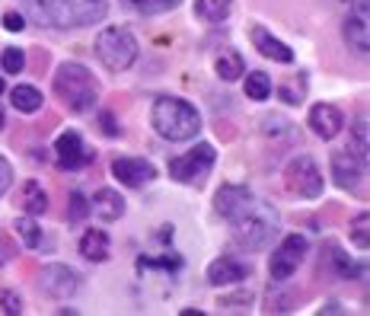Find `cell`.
Returning <instances> with one entry per match:
<instances>
[{"label": "cell", "instance_id": "d6986e66", "mask_svg": "<svg viewBox=\"0 0 370 316\" xmlns=\"http://www.w3.org/2000/svg\"><path fill=\"white\" fill-rule=\"evenodd\" d=\"M249 189L246 186H224L217 192V198H214V208H217V214H224V217H230V214L236 211V208L243 205V201L249 198Z\"/></svg>", "mask_w": 370, "mask_h": 316}, {"label": "cell", "instance_id": "e575fe53", "mask_svg": "<svg viewBox=\"0 0 370 316\" xmlns=\"http://www.w3.org/2000/svg\"><path fill=\"white\" fill-rule=\"evenodd\" d=\"M4 26H7L10 32H23V29H26V20H23L20 13H7L4 16Z\"/></svg>", "mask_w": 370, "mask_h": 316}, {"label": "cell", "instance_id": "8fae6325", "mask_svg": "<svg viewBox=\"0 0 370 316\" xmlns=\"http://www.w3.org/2000/svg\"><path fill=\"white\" fill-rule=\"evenodd\" d=\"M42 288L49 291L51 297H58V301H68V297L77 294L80 278H77V272L68 265H45V272H42Z\"/></svg>", "mask_w": 370, "mask_h": 316}, {"label": "cell", "instance_id": "8992f818", "mask_svg": "<svg viewBox=\"0 0 370 316\" xmlns=\"http://www.w3.org/2000/svg\"><path fill=\"white\" fill-rule=\"evenodd\" d=\"M284 186L297 198H319L322 189H326V179H322L319 166L313 163V157L300 153V157H294L284 166Z\"/></svg>", "mask_w": 370, "mask_h": 316}, {"label": "cell", "instance_id": "ac0fdd59", "mask_svg": "<svg viewBox=\"0 0 370 316\" xmlns=\"http://www.w3.org/2000/svg\"><path fill=\"white\" fill-rule=\"evenodd\" d=\"M80 255L89 262L109 259V236H106V230H87V234L80 236Z\"/></svg>", "mask_w": 370, "mask_h": 316}, {"label": "cell", "instance_id": "277c9868", "mask_svg": "<svg viewBox=\"0 0 370 316\" xmlns=\"http://www.w3.org/2000/svg\"><path fill=\"white\" fill-rule=\"evenodd\" d=\"M55 96L68 106L70 112H89L96 106V96H99V83L96 77L89 74V68L77 61H68L58 68L55 74Z\"/></svg>", "mask_w": 370, "mask_h": 316}, {"label": "cell", "instance_id": "836d02e7", "mask_svg": "<svg viewBox=\"0 0 370 316\" xmlns=\"http://www.w3.org/2000/svg\"><path fill=\"white\" fill-rule=\"evenodd\" d=\"M141 265H160V268H179V265H182V259H179V255L176 253H166L163 255V259H151V262H141Z\"/></svg>", "mask_w": 370, "mask_h": 316}, {"label": "cell", "instance_id": "60d3db41", "mask_svg": "<svg viewBox=\"0 0 370 316\" xmlns=\"http://www.w3.org/2000/svg\"><path fill=\"white\" fill-rule=\"evenodd\" d=\"M0 125H4V115H0Z\"/></svg>", "mask_w": 370, "mask_h": 316}, {"label": "cell", "instance_id": "ffe728a7", "mask_svg": "<svg viewBox=\"0 0 370 316\" xmlns=\"http://www.w3.org/2000/svg\"><path fill=\"white\" fill-rule=\"evenodd\" d=\"M23 211L32 214V217L49 211V195H45V189H42L35 179H29L26 186H23Z\"/></svg>", "mask_w": 370, "mask_h": 316}, {"label": "cell", "instance_id": "484cf974", "mask_svg": "<svg viewBox=\"0 0 370 316\" xmlns=\"http://www.w3.org/2000/svg\"><path fill=\"white\" fill-rule=\"evenodd\" d=\"M16 234H20V240L26 243L29 249H39L42 246V230H39V224H35L32 214H26V217L16 220Z\"/></svg>", "mask_w": 370, "mask_h": 316}, {"label": "cell", "instance_id": "9a60e30c", "mask_svg": "<svg viewBox=\"0 0 370 316\" xmlns=\"http://www.w3.org/2000/svg\"><path fill=\"white\" fill-rule=\"evenodd\" d=\"M310 128H313L316 138L332 141L338 131L345 128V115L336 109V106L319 103V106H313V109H310Z\"/></svg>", "mask_w": 370, "mask_h": 316}, {"label": "cell", "instance_id": "cb8c5ba5", "mask_svg": "<svg viewBox=\"0 0 370 316\" xmlns=\"http://www.w3.org/2000/svg\"><path fill=\"white\" fill-rule=\"evenodd\" d=\"M230 0H198L195 4V13H201L205 20H211V23H224L227 16H230Z\"/></svg>", "mask_w": 370, "mask_h": 316}, {"label": "cell", "instance_id": "8d00e7d4", "mask_svg": "<svg viewBox=\"0 0 370 316\" xmlns=\"http://www.w3.org/2000/svg\"><path fill=\"white\" fill-rule=\"evenodd\" d=\"M170 236H172V227H160V234H157V240H170Z\"/></svg>", "mask_w": 370, "mask_h": 316}, {"label": "cell", "instance_id": "f1b7e54d", "mask_svg": "<svg viewBox=\"0 0 370 316\" xmlns=\"http://www.w3.org/2000/svg\"><path fill=\"white\" fill-rule=\"evenodd\" d=\"M0 68L7 70V74H20V70L26 68V55H23L20 49H4V55H0Z\"/></svg>", "mask_w": 370, "mask_h": 316}, {"label": "cell", "instance_id": "30bf717a", "mask_svg": "<svg viewBox=\"0 0 370 316\" xmlns=\"http://www.w3.org/2000/svg\"><path fill=\"white\" fill-rule=\"evenodd\" d=\"M55 153L61 170H77V166H87L93 160V151L83 144V138L77 131H64L61 138L55 141Z\"/></svg>", "mask_w": 370, "mask_h": 316}, {"label": "cell", "instance_id": "3957f363", "mask_svg": "<svg viewBox=\"0 0 370 316\" xmlns=\"http://www.w3.org/2000/svg\"><path fill=\"white\" fill-rule=\"evenodd\" d=\"M151 122H153L160 138H166V141H189V138H195L201 128L198 109L179 96L157 99V103H153V112H151Z\"/></svg>", "mask_w": 370, "mask_h": 316}, {"label": "cell", "instance_id": "1f68e13d", "mask_svg": "<svg viewBox=\"0 0 370 316\" xmlns=\"http://www.w3.org/2000/svg\"><path fill=\"white\" fill-rule=\"evenodd\" d=\"M10 182H13V166L7 157H0V195L10 189Z\"/></svg>", "mask_w": 370, "mask_h": 316}, {"label": "cell", "instance_id": "83f0119b", "mask_svg": "<svg viewBox=\"0 0 370 316\" xmlns=\"http://www.w3.org/2000/svg\"><path fill=\"white\" fill-rule=\"evenodd\" d=\"M367 227H370V214H367V211H361L355 220H351V243H355L357 249H367V246H370Z\"/></svg>", "mask_w": 370, "mask_h": 316}, {"label": "cell", "instance_id": "7c38bea8", "mask_svg": "<svg viewBox=\"0 0 370 316\" xmlns=\"http://www.w3.org/2000/svg\"><path fill=\"white\" fill-rule=\"evenodd\" d=\"M112 176H115L122 186L137 189V186H144V182H151V179L157 176V170H153V163H147V160H141V157H118L115 163H112Z\"/></svg>", "mask_w": 370, "mask_h": 316}, {"label": "cell", "instance_id": "f546056e", "mask_svg": "<svg viewBox=\"0 0 370 316\" xmlns=\"http://www.w3.org/2000/svg\"><path fill=\"white\" fill-rule=\"evenodd\" d=\"M87 214H89V201L83 198L80 192H74V195H70V205H68V217L70 220H83Z\"/></svg>", "mask_w": 370, "mask_h": 316}, {"label": "cell", "instance_id": "52a82bcc", "mask_svg": "<svg viewBox=\"0 0 370 316\" xmlns=\"http://www.w3.org/2000/svg\"><path fill=\"white\" fill-rule=\"evenodd\" d=\"M211 166H214V147L211 144H198L189 153H182V157L172 160L170 176L176 179V182H201V179L211 172Z\"/></svg>", "mask_w": 370, "mask_h": 316}, {"label": "cell", "instance_id": "4dcf8cb0", "mask_svg": "<svg viewBox=\"0 0 370 316\" xmlns=\"http://www.w3.org/2000/svg\"><path fill=\"white\" fill-rule=\"evenodd\" d=\"M355 138H357V157L361 160H367V118H357V125H355Z\"/></svg>", "mask_w": 370, "mask_h": 316}, {"label": "cell", "instance_id": "e0dca14e", "mask_svg": "<svg viewBox=\"0 0 370 316\" xmlns=\"http://www.w3.org/2000/svg\"><path fill=\"white\" fill-rule=\"evenodd\" d=\"M253 42H255V49H259L265 58H272V61H281V64L294 61V51H291L284 42L274 39L265 26H253Z\"/></svg>", "mask_w": 370, "mask_h": 316}, {"label": "cell", "instance_id": "4fadbf2b", "mask_svg": "<svg viewBox=\"0 0 370 316\" xmlns=\"http://www.w3.org/2000/svg\"><path fill=\"white\" fill-rule=\"evenodd\" d=\"M332 179L342 189H357L364 179V160L355 151H336L332 153Z\"/></svg>", "mask_w": 370, "mask_h": 316}, {"label": "cell", "instance_id": "2e32d148", "mask_svg": "<svg viewBox=\"0 0 370 316\" xmlns=\"http://www.w3.org/2000/svg\"><path fill=\"white\" fill-rule=\"evenodd\" d=\"M89 211L96 214L99 220H118L125 214V198L115 192V189H99L93 198H89Z\"/></svg>", "mask_w": 370, "mask_h": 316}, {"label": "cell", "instance_id": "5b68a950", "mask_svg": "<svg viewBox=\"0 0 370 316\" xmlns=\"http://www.w3.org/2000/svg\"><path fill=\"white\" fill-rule=\"evenodd\" d=\"M96 55L109 70H125L137 58V42L128 29L122 26H106L96 35Z\"/></svg>", "mask_w": 370, "mask_h": 316}, {"label": "cell", "instance_id": "603a6c76", "mask_svg": "<svg viewBox=\"0 0 370 316\" xmlns=\"http://www.w3.org/2000/svg\"><path fill=\"white\" fill-rule=\"evenodd\" d=\"M128 10L134 13H144V16H157V13H166V10H176L182 0H122Z\"/></svg>", "mask_w": 370, "mask_h": 316}, {"label": "cell", "instance_id": "7402d4cb", "mask_svg": "<svg viewBox=\"0 0 370 316\" xmlns=\"http://www.w3.org/2000/svg\"><path fill=\"white\" fill-rule=\"evenodd\" d=\"M10 99H13V109L26 112V115H32V112L42 109V93L35 87H26V83H20V87L10 93Z\"/></svg>", "mask_w": 370, "mask_h": 316}, {"label": "cell", "instance_id": "44dd1931", "mask_svg": "<svg viewBox=\"0 0 370 316\" xmlns=\"http://www.w3.org/2000/svg\"><path fill=\"white\" fill-rule=\"evenodd\" d=\"M217 77L224 83H230V80H240V77H246V61H243V55L240 51H224V55L217 58Z\"/></svg>", "mask_w": 370, "mask_h": 316}, {"label": "cell", "instance_id": "d4e9b609", "mask_svg": "<svg viewBox=\"0 0 370 316\" xmlns=\"http://www.w3.org/2000/svg\"><path fill=\"white\" fill-rule=\"evenodd\" d=\"M246 96L255 99V103H262V99L272 96V80H268V74L253 70V74L246 77Z\"/></svg>", "mask_w": 370, "mask_h": 316}, {"label": "cell", "instance_id": "5bb4252c", "mask_svg": "<svg viewBox=\"0 0 370 316\" xmlns=\"http://www.w3.org/2000/svg\"><path fill=\"white\" fill-rule=\"evenodd\" d=\"M249 272H253V268H249L246 262L224 255V259H214L211 265H208V282L217 284V288H227V284H240V282H246Z\"/></svg>", "mask_w": 370, "mask_h": 316}, {"label": "cell", "instance_id": "ab89813d", "mask_svg": "<svg viewBox=\"0 0 370 316\" xmlns=\"http://www.w3.org/2000/svg\"><path fill=\"white\" fill-rule=\"evenodd\" d=\"M345 4H355V0H345Z\"/></svg>", "mask_w": 370, "mask_h": 316}, {"label": "cell", "instance_id": "f35d334b", "mask_svg": "<svg viewBox=\"0 0 370 316\" xmlns=\"http://www.w3.org/2000/svg\"><path fill=\"white\" fill-rule=\"evenodd\" d=\"M0 93H4V77H0Z\"/></svg>", "mask_w": 370, "mask_h": 316}, {"label": "cell", "instance_id": "d590c367", "mask_svg": "<svg viewBox=\"0 0 370 316\" xmlns=\"http://www.w3.org/2000/svg\"><path fill=\"white\" fill-rule=\"evenodd\" d=\"M99 122H103V131L109 134V138H118V125H115V118H112L109 112H103V115H99Z\"/></svg>", "mask_w": 370, "mask_h": 316}, {"label": "cell", "instance_id": "ba28073f", "mask_svg": "<svg viewBox=\"0 0 370 316\" xmlns=\"http://www.w3.org/2000/svg\"><path fill=\"white\" fill-rule=\"evenodd\" d=\"M303 255H307V236H300V234L284 236L281 246L274 249V255H272V278L274 282H288V278L297 272V265L303 262Z\"/></svg>", "mask_w": 370, "mask_h": 316}, {"label": "cell", "instance_id": "4316f807", "mask_svg": "<svg viewBox=\"0 0 370 316\" xmlns=\"http://www.w3.org/2000/svg\"><path fill=\"white\" fill-rule=\"evenodd\" d=\"M329 249H332V265H336L338 275H342V278H357V275H361V265H357L351 255H345L342 249L336 246V243H332Z\"/></svg>", "mask_w": 370, "mask_h": 316}, {"label": "cell", "instance_id": "d6a6232c", "mask_svg": "<svg viewBox=\"0 0 370 316\" xmlns=\"http://www.w3.org/2000/svg\"><path fill=\"white\" fill-rule=\"evenodd\" d=\"M0 303H4V313H13V316L23 313V301L13 294V291H7V294L0 297Z\"/></svg>", "mask_w": 370, "mask_h": 316}, {"label": "cell", "instance_id": "74e56055", "mask_svg": "<svg viewBox=\"0 0 370 316\" xmlns=\"http://www.w3.org/2000/svg\"><path fill=\"white\" fill-rule=\"evenodd\" d=\"M0 265H4V246H0Z\"/></svg>", "mask_w": 370, "mask_h": 316}, {"label": "cell", "instance_id": "9c48e42d", "mask_svg": "<svg viewBox=\"0 0 370 316\" xmlns=\"http://www.w3.org/2000/svg\"><path fill=\"white\" fill-rule=\"evenodd\" d=\"M345 45H348L355 55H367L370 51V29H367V0H355L351 4V13L345 20Z\"/></svg>", "mask_w": 370, "mask_h": 316}, {"label": "cell", "instance_id": "6da1fadb", "mask_svg": "<svg viewBox=\"0 0 370 316\" xmlns=\"http://www.w3.org/2000/svg\"><path fill=\"white\" fill-rule=\"evenodd\" d=\"M26 10L51 29H80L93 26L106 16V0H23Z\"/></svg>", "mask_w": 370, "mask_h": 316}, {"label": "cell", "instance_id": "7a4b0ae2", "mask_svg": "<svg viewBox=\"0 0 370 316\" xmlns=\"http://www.w3.org/2000/svg\"><path fill=\"white\" fill-rule=\"evenodd\" d=\"M227 220L234 227L236 243L246 249H265L274 240V234H278V214H274V208L268 201L253 198V195Z\"/></svg>", "mask_w": 370, "mask_h": 316}]
</instances>
